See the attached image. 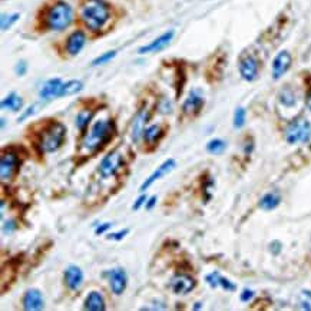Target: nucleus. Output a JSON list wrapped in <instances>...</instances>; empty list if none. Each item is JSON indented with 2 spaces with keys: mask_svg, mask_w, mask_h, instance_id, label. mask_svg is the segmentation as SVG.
I'll return each instance as SVG.
<instances>
[{
  "mask_svg": "<svg viewBox=\"0 0 311 311\" xmlns=\"http://www.w3.org/2000/svg\"><path fill=\"white\" fill-rule=\"evenodd\" d=\"M225 142L224 141H221V139H213V141H210L208 144H207V151L210 152V154H221V152H224V149H225Z\"/></svg>",
  "mask_w": 311,
  "mask_h": 311,
  "instance_id": "28",
  "label": "nucleus"
},
{
  "mask_svg": "<svg viewBox=\"0 0 311 311\" xmlns=\"http://www.w3.org/2000/svg\"><path fill=\"white\" fill-rule=\"evenodd\" d=\"M45 306V300H43V294L36 290V288H30L24 292L23 295V309L27 311H38L42 310Z\"/></svg>",
  "mask_w": 311,
  "mask_h": 311,
  "instance_id": "13",
  "label": "nucleus"
},
{
  "mask_svg": "<svg viewBox=\"0 0 311 311\" xmlns=\"http://www.w3.org/2000/svg\"><path fill=\"white\" fill-rule=\"evenodd\" d=\"M83 24L91 32H99L111 18L109 6L103 0H88L80 10Z\"/></svg>",
  "mask_w": 311,
  "mask_h": 311,
  "instance_id": "2",
  "label": "nucleus"
},
{
  "mask_svg": "<svg viewBox=\"0 0 311 311\" xmlns=\"http://www.w3.org/2000/svg\"><path fill=\"white\" fill-rule=\"evenodd\" d=\"M171 290L175 292V294H181V295H185L188 292H191L192 290L196 286V281L187 275V274H176L175 277L171 278Z\"/></svg>",
  "mask_w": 311,
  "mask_h": 311,
  "instance_id": "9",
  "label": "nucleus"
},
{
  "mask_svg": "<svg viewBox=\"0 0 311 311\" xmlns=\"http://www.w3.org/2000/svg\"><path fill=\"white\" fill-rule=\"evenodd\" d=\"M65 283L69 290L78 291L83 284V271L76 265H69L65 270Z\"/></svg>",
  "mask_w": 311,
  "mask_h": 311,
  "instance_id": "17",
  "label": "nucleus"
},
{
  "mask_svg": "<svg viewBox=\"0 0 311 311\" xmlns=\"http://www.w3.org/2000/svg\"><path fill=\"white\" fill-rule=\"evenodd\" d=\"M15 230H16V224H15L13 221H6V222H4L3 231H4L6 234H10V233L15 231Z\"/></svg>",
  "mask_w": 311,
  "mask_h": 311,
  "instance_id": "38",
  "label": "nucleus"
},
{
  "mask_svg": "<svg viewBox=\"0 0 311 311\" xmlns=\"http://www.w3.org/2000/svg\"><path fill=\"white\" fill-rule=\"evenodd\" d=\"M280 102L284 105V106H292L295 103V95L291 89H283L281 94H280Z\"/></svg>",
  "mask_w": 311,
  "mask_h": 311,
  "instance_id": "27",
  "label": "nucleus"
},
{
  "mask_svg": "<svg viewBox=\"0 0 311 311\" xmlns=\"http://www.w3.org/2000/svg\"><path fill=\"white\" fill-rule=\"evenodd\" d=\"M94 115H95V112H94V111H91V109H83V111H80V112L76 115V119H75L76 128H78L80 132H85L86 126H88V125H89V122L92 120Z\"/></svg>",
  "mask_w": 311,
  "mask_h": 311,
  "instance_id": "24",
  "label": "nucleus"
},
{
  "mask_svg": "<svg viewBox=\"0 0 311 311\" xmlns=\"http://www.w3.org/2000/svg\"><path fill=\"white\" fill-rule=\"evenodd\" d=\"M82 89H83V83H82L80 80H69V82H65L63 86H62V91H60V97L75 95V94L80 92Z\"/></svg>",
  "mask_w": 311,
  "mask_h": 311,
  "instance_id": "25",
  "label": "nucleus"
},
{
  "mask_svg": "<svg viewBox=\"0 0 311 311\" xmlns=\"http://www.w3.org/2000/svg\"><path fill=\"white\" fill-rule=\"evenodd\" d=\"M221 274L218 272V271H214V272H211V274H208L207 277H205V281L211 286L213 288H216L219 287V283H221Z\"/></svg>",
  "mask_w": 311,
  "mask_h": 311,
  "instance_id": "31",
  "label": "nucleus"
},
{
  "mask_svg": "<svg viewBox=\"0 0 311 311\" xmlns=\"http://www.w3.org/2000/svg\"><path fill=\"white\" fill-rule=\"evenodd\" d=\"M63 83L65 82L60 78L49 79L48 82L43 85V88L40 89V97L43 100H52L55 97H60V91H62Z\"/></svg>",
  "mask_w": 311,
  "mask_h": 311,
  "instance_id": "19",
  "label": "nucleus"
},
{
  "mask_svg": "<svg viewBox=\"0 0 311 311\" xmlns=\"http://www.w3.org/2000/svg\"><path fill=\"white\" fill-rule=\"evenodd\" d=\"M15 71H16V73L18 75H24L26 73V71H27V65H26V62H23V60H20L18 65H16V68H15Z\"/></svg>",
  "mask_w": 311,
  "mask_h": 311,
  "instance_id": "39",
  "label": "nucleus"
},
{
  "mask_svg": "<svg viewBox=\"0 0 311 311\" xmlns=\"http://www.w3.org/2000/svg\"><path fill=\"white\" fill-rule=\"evenodd\" d=\"M66 138V126L60 122H50L40 134L39 146L42 152H55L58 151Z\"/></svg>",
  "mask_w": 311,
  "mask_h": 311,
  "instance_id": "4",
  "label": "nucleus"
},
{
  "mask_svg": "<svg viewBox=\"0 0 311 311\" xmlns=\"http://www.w3.org/2000/svg\"><path fill=\"white\" fill-rule=\"evenodd\" d=\"M117 56V50H109V52H105L103 55L97 56L95 60L92 62V66H100V65H105L108 62H111L114 58Z\"/></svg>",
  "mask_w": 311,
  "mask_h": 311,
  "instance_id": "29",
  "label": "nucleus"
},
{
  "mask_svg": "<svg viewBox=\"0 0 311 311\" xmlns=\"http://www.w3.org/2000/svg\"><path fill=\"white\" fill-rule=\"evenodd\" d=\"M148 118H149V114H148L146 106L141 108L136 112V115L134 117L132 123H131V138H132L134 142H138L144 136L145 123L148 122Z\"/></svg>",
  "mask_w": 311,
  "mask_h": 311,
  "instance_id": "10",
  "label": "nucleus"
},
{
  "mask_svg": "<svg viewBox=\"0 0 311 311\" xmlns=\"http://www.w3.org/2000/svg\"><path fill=\"white\" fill-rule=\"evenodd\" d=\"M280 202H281V196L278 192H268L260 199V208H263L264 211H271L277 208Z\"/></svg>",
  "mask_w": 311,
  "mask_h": 311,
  "instance_id": "23",
  "label": "nucleus"
},
{
  "mask_svg": "<svg viewBox=\"0 0 311 311\" xmlns=\"http://www.w3.org/2000/svg\"><path fill=\"white\" fill-rule=\"evenodd\" d=\"M20 19L19 13H12V15H1V30H7L12 27V24H15Z\"/></svg>",
  "mask_w": 311,
  "mask_h": 311,
  "instance_id": "26",
  "label": "nucleus"
},
{
  "mask_svg": "<svg viewBox=\"0 0 311 311\" xmlns=\"http://www.w3.org/2000/svg\"><path fill=\"white\" fill-rule=\"evenodd\" d=\"M219 287H222L224 290H227V291H234L235 290V284H233L230 280H227V278H224V277H221V283H219Z\"/></svg>",
  "mask_w": 311,
  "mask_h": 311,
  "instance_id": "33",
  "label": "nucleus"
},
{
  "mask_svg": "<svg viewBox=\"0 0 311 311\" xmlns=\"http://www.w3.org/2000/svg\"><path fill=\"white\" fill-rule=\"evenodd\" d=\"M115 134V125L112 119H99L85 134L80 149L85 154H95L108 144Z\"/></svg>",
  "mask_w": 311,
  "mask_h": 311,
  "instance_id": "1",
  "label": "nucleus"
},
{
  "mask_svg": "<svg viewBox=\"0 0 311 311\" xmlns=\"http://www.w3.org/2000/svg\"><path fill=\"white\" fill-rule=\"evenodd\" d=\"M33 112H35V108H33V106H32V108H29V109H27V111L24 112L23 115H22V117L19 118V122H23V120L26 119L27 117H30V115H32Z\"/></svg>",
  "mask_w": 311,
  "mask_h": 311,
  "instance_id": "41",
  "label": "nucleus"
},
{
  "mask_svg": "<svg viewBox=\"0 0 311 311\" xmlns=\"http://www.w3.org/2000/svg\"><path fill=\"white\" fill-rule=\"evenodd\" d=\"M146 201H148V198H146V195H141L136 201H135V204L132 205V210H135V211H138L142 205L146 204Z\"/></svg>",
  "mask_w": 311,
  "mask_h": 311,
  "instance_id": "35",
  "label": "nucleus"
},
{
  "mask_svg": "<svg viewBox=\"0 0 311 311\" xmlns=\"http://www.w3.org/2000/svg\"><path fill=\"white\" fill-rule=\"evenodd\" d=\"M123 165V156L120 154L119 151H112L111 154H108L100 165H99V174L102 178H111L114 175H117V172L119 171L120 168Z\"/></svg>",
  "mask_w": 311,
  "mask_h": 311,
  "instance_id": "6",
  "label": "nucleus"
},
{
  "mask_svg": "<svg viewBox=\"0 0 311 311\" xmlns=\"http://www.w3.org/2000/svg\"><path fill=\"white\" fill-rule=\"evenodd\" d=\"M245 123V109L238 108L234 114V126L235 128H242Z\"/></svg>",
  "mask_w": 311,
  "mask_h": 311,
  "instance_id": "30",
  "label": "nucleus"
},
{
  "mask_svg": "<svg viewBox=\"0 0 311 311\" xmlns=\"http://www.w3.org/2000/svg\"><path fill=\"white\" fill-rule=\"evenodd\" d=\"M4 125H6V119H4V118H1V128H4Z\"/></svg>",
  "mask_w": 311,
  "mask_h": 311,
  "instance_id": "44",
  "label": "nucleus"
},
{
  "mask_svg": "<svg viewBox=\"0 0 311 311\" xmlns=\"http://www.w3.org/2000/svg\"><path fill=\"white\" fill-rule=\"evenodd\" d=\"M85 310L89 311H103L106 310L105 298L99 291H91L85 300Z\"/></svg>",
  "mask_w": 311,
  "mask_h": 311,
  "instance_id": "20",
  "label": "nucleus"
},
{
  "mask_svg": "<svg viewBox=\"0 0 311 311\" xmlns=\"http://www.w3.org/2000/svg\"><path fill=\"white\" fill-rule=\"evenodd\" d=\"M311 136V125L306 119L291 122L286 129V141L288 144H304Z\"/></svg>",
  "mask_w": 311,
  "mask_h": 311,
  "instance_id": "5",
  "label": "nucleus"
},
{
  "mask_svg": "<svg viewBox=\"0 0 311 311\" xmlns=\"http://www.w3.org/2000/svg\"><path fill=\"white\" fill-rule=\"evenodd\" d=\"M19 169V156L16 152L7 151L3 152L1 158H0V178L3 182L10 181L16 171Z\"/></svg>",
  "mask_w": 311,
  "mask_h": 311,
  "instance_id": "7",
  "label": "nucleus"
},
{
  "mask_svg": "<svg viewBox=\"0 0 311 311\" xmlns=\"http://www.w3.org/2000/svg\"><path fill=\"white\" fill-rule=\"evenodd\" d=\"M156 196H151V198H148V201H146V210H152L154 207H155V204H156Z\"/></svg>",
  "mask_w": 311,
  "mask_h": 311,
  "instance_id": "40",
  "label": "nucleus"
},
{
  "mask_svg": "<svg viewBox=\"0 0 311 311\" xmlns=\"http://www.w3.org/2000/svg\"><path fill=\"white\" fill-rule=\"evenodd\" d=\"M307 106L311 109V91L309 92V96H307Z\"/></svg>",
  "mask_w": 311,
  "mask_h": 311,
  "instance_id": "42",
  "label": "nucleus"
},
{
  "mask_svg": "<svg viewBox=\"0 0 311 311\" xmlns=\"http://www.w3.org/2000/svg\"><path fill=\"white\" fill-rule=\"evenodd\" d=\"M239 73L244 80L253 82L258 76V60L253 55H244L239 59Z\"/></svg>",
  "mask_w": 311,
  "mask_h": 311,
  "instance_id": "8",
  "label": "nucleus"
},
{
  "mask_svg": "<svg viewBox=\"0 0 311 311\" xmlns=\"http://www.w3.org/2000/svg\"><path fill=\"white\" fill-rule=\"evenodd\" d=\"M202 108H204V97L199 91L194 89L190 92V95L182 105V112L188 117H194V115L199 114Z\"/></svg>",
  "mask_w": 311,
  "mask_h": 311,
  "instance_id": "12",
  "label": "nucleus"
},
{
  "mask_svg": "<svg viewBox=\"0 0 311 311\" xmlns=\"http://www.w3.org/2000/svg\"><path fill=\"white\" fill-rule=\"evenodd\" d=\"M112 227V224L111 222H105V224H99V227L95 230V234L96 235H103L109 228Z\"/></svg>",
  "mask_w": 311,
  "mask_h": 311,
  "instance_id": "34",
  "label": "nucleus"
},
{
  "mask_svg": "<svg viewBox=\"0 0 311 311\" xmlns=\"http://www.w3.org/2000/svg\"><path fill=\"white\" fill-rule=\"evenodd\" d=\"M164 135H165V129L161 125H151L145 128L142 138L146 145H156Z\"/></svg>",
  "mask_w": 311,
  "mask_h": 311,
  "instance_id": "21",
  "label": "nucleus"
},
{
  "mask_svg": "<svg viewBox=\"0 0 311 311\" xmlns=\"http://www.w3.org/2000/svg\"><path fill=\"white\" fill-rule=\"evenodd\" d=\"M159 109H161V112H171V103H169V100H168L167 97H164V99H161V105H159Z\"/></svg>",
  "mask_w": 311,
  "mask_h": 311,
  "instance_id": "37",
  "label": "nucleus"
},
{
  "mask_svg": "<svg viewBox=\"0 0 311 311\" xmlns=\"http://www.w3.org/2000/svg\"><path fill=\"white\" fill-rule=\"evenodd\" d=\"M108 277H109V286L111 290L115 295L123 294L126 284H128V275L125 272L123 268H114L111 271H108Z\"/></svg>",
  "mask_w": 311,
  "mask_h": 311,
  "instance_id": "11",
  "label": "nucleus"
},
{
  "mask_svg": "<svg viewBox=\"0 0 311 311\" xmlns=\"http://www.w3.org/2000/svg\"><path fill=\"white\" fill-rule=\"evenodd\" d=\"M0 106H1V109H10L13 112H18L23 106V99L18 95L16 92H10L9 95L1 100Z\"/></svg>",
  "mask_w": 311,
  "mask_h": 311,
  "instance_id": "22",
  "label": "nucleus"
},
{
  "mask_svg": "<svg viewBox=\"0 0 311 311\" xmlns=\"http://www.w3.org/2000/svg\"><path fill=\"white\" fill-rule=\"evenodd\" d=\"M174 39V30H169V32H165L162 33L161 36H158L155 40H152L149 45L146 46H142L138 52L141 55H146V53H155V52H161L164 49L167 48L168 45L171 43V40Z\"/></svg>",
  "mask_w": 311,
  "mask_h": 311,
  "instance_id": "14",
  "label": "nucleus"
},
{
  "mask_svg": "<svg viewBox=\"0 0 311 311\" xmlns=\"http://www.w3.org/2000/svg\"><path fill=\"white\" fill-rule=\"evenodd\" d=\"M176 167V162L174 161V159H167L161 167L158 168L156 171H154L146 179H145V182L141 185V188H139V191L141 192H145L155 181H158V179H161L164 175H167V174H169L174 168Z\"/></svg>",
  "mask_w": 311,
  "mask_h": 311,
  "instance_id": "15",
  "label": "nucleus"
},
{
  "mask_svg": "<svg viewBox=\"0 0 311 311\" xmlns=\"http://www.w3.org/2000/svg\"><path fill=\"white\" fill-rule=\"evenodd\" d=\"M291 66V55L287 50L280 52L272 62V78L274 79H280L283 78V75H286L288 69Z\"/></svg>",
  "mask_w": 311,
  "mask_h": 311,
  "instance_id": "16",
  "label": "nucleus"
},
{
  "mask_svg": "<svg viewBox=\"0 0 311 311\" xmlns=\"http://www.w3.org/2000/svg\"><path fill=\"white\" fill-rule=\"evenodd\" d=\"M253 297H254V291H251V290H244L241 292V301H244V303L250 301Z\"/></svg>",
  "mask_w": 311,
  "mask_h": 311,
  "instance_id": "36",
  "label": "nucleus"
},
{
  "mask_svg": "<svg viewBox=\"0 0 311 311\" xmlns=\"http://www.w3.org/2000/svg\"><path fill=\"white\" fill-rule=\"evenodd\" d=\"M86 43V33L83 30H75L66 40V52L71 56H76Z\"/></svg>",
  "mask_w": 311,
  "mask_h": 311,
  "instance_id": "18",
  "label": "nucleus"
},
{
  "mask_svg": "<svg viewBox=\"0 0 311 311\" xmlns=\"http://www.w3.org/2000/svg\"><path fill=\"white\" fill-rule=\"evenodd\" d=\"M129 234V230L128 228H125V230H122V231H118V233H114V234H109L108 235V239H114V241H120V239H123L126 235Z\"/></svg>",
  "mask_w": 311,
  "mask_h": 311,
  "instance_id": "32",
  "label": "nucleus"
},
{
  "mask_svg": "<svg viewBox=\"0 0 311 311\" xmlns=\"http://www.w3.org/2000/svg\"><path fill=\"white\" fill-rule=\"evenodd\" d=\"M201 307H202V306H201V303H196V304L194 306V310H199Z\"/></svg>",
  "mask_w": 311,
  "mask_h": 311,
  "instance_id": "43",
  "label": "nucleus"
},
{
  "mask_svg": "<svg viewBox=\"0 0 311 311\" xmlns=\"http://www.w3.org/2000/svg\"><path fill=\"white\" fill-rule=\"evenodd\" d=\"M73 20V9L69 3L58 0L48 9L45 15V26L49 30L60 32L68 29Z\"/></svg>",
  "mask_w": 311,
  "mask_h": 311,
  "instance_id": "3",
  "label": "nucleus"
}]
</instances>
